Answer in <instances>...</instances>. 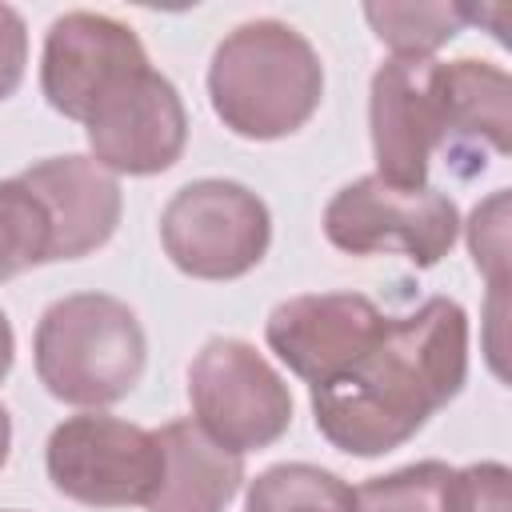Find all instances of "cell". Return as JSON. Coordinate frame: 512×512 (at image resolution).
Returning <instances> with one entry per match:
<instances>
[{
  "label": "cell",
  "instance_id": "obj_3",
  "mask_svg": "<svg viewBox=\"0 0 512 512\" xmlns=\"http://www.w3.org/2000/svg\"><path fill=\"white\" fill-rule=\"evenodd\" d=\"M32 364L48 396L76 408L124 400L148 364L140 316L108 292H72L44 308L32 336Z\"/></svg>",
  "mask_w": 512,
  "mask_h": 512
},
{
  "label": "cell",
  "instance_id": "obj_13",
  "mask_svg": "<svg viewBox=\"0 0 512 512\" xmlns=\"http://www.w3.org/2000/svg\"><path fill=\"white\" fill-rule=\"evenodd\" d=\"M444 96L448 136L440 152L456 176L484 172V148L496 156L512 152V80L500 64L472 56L444 64Z\"/></svg>",
  "mask_w": 512,
  "mask_h": 512
},
{
  "label": "cell",
  "instance_id": "obj_15",
  "mask_svg": "<svg viewBox=\"0 0 512 512\" xmlns=\"http://www.w3.org/2000/svg\"><path fill=\"white\" fill-rule=\"evenodd\" d=\"M468 472L444 460H416L356 488V512H468Z\"/></svg>",
  "mask_w": 512,
  "mask_h": 512
},
{
  "label": "cell",
  "instance_id": "obj_24",
  "mask_svg": "<svg viewBox=\"0 0 512 512\" xmlns=\"http://www.w3.org/2000/svg\"><path fill=\"white\" fill-rule=\"evenodd\" d=\"M8 512H16V508H8Z\"/></svg>",
  "mask_w": 512,
  "mask_h": 512
},
{
  "label": "cell",
  "instance_id": "obj_11",
  "mask_svg": "<svg viewBox=\"0 0 512 512\" xmlns=\"http://www.w3.org/2000/svg\"><path fill=\"white\" fill-rule=\"evenodd\" d=\"M384 320L364 292H308L268 312L264 340L276 360L312 388L344 372L380 336Z\"/></svg>",
  "mask_w": 512,
  "mask_h": 512
},
{
  "label": "cell",
  "instance_id": "obj_9",
  "mask_svg": "<svg viewBox=\"0 0 512 512\" xmlns=\"http://www.w3.org/2000/svg\"><path fill=\"white\" fill-rule=\"evenodd\" d=\"M144 68H152L148 52L128 24L104 12H64L44 36L40 92L52 112L88 124V116Z\"/></svg>",
  "mask_w": 512,
  "mask_h": 512
},
{
  "label": "cell",
  "instance_id": "obj_2",
  "mask_svg": "<svg viewBox=\"0 0 512 512\" xmlns=\"http://www.w3.org/2000/svg\"><path fill=\"white\" fill-rule=\"evenodd\" d=\"M208 100L228 132L280 140L300 132L324 100V64L304 32L284 20L232 28L208 64Z\"/></svg>",
  "mask_w": 512,
  "mask_h": 512
},
{
  "label": "cell",
  "instance_id": "obj_17",
  "mask_svg": "<svg viewBox=\"0 0 512 512\" xmlns=\"http://www.w3.org/2000/svg\"><path fill=\"white\" fill-rule=\"evenodd\" d=\"M364 20L372 24L376 40L392 48V56H432L436 48L456 40L468 24L464 4H428V0L364 4Z\"/></svg>",
  "mask_w": 512,
  "mask_h": 512
},
{
  "label": "cell",
  "instance_id": "obj_23",
  "mask_svg": "<svg viewBox=\"0 0 512 512\" xmlns=\"http://www.w3.org/2000/svg\"><path fill=\"white\" fill-rule=\"evenodd\" d=\"M8 452H12V416H8V408L0 404V468H4Z\"/></svg>",
  "mask_w": 512,
  "mask_h": 512
},
{
  "label": "cell",
  "instance_id": "obj_14",
  "mask_svg": "<svg viewBox=\"0 0 512 512\" xmlns=\"http://www.w3.org/2000/svg\"><path fill=\"white\" fill-rule=\"evenodd\" d=\"M164 476L148 512H224L244 484V456L216 444L196 420H172L156 432Z\"/></svg>",
  "mask_w": 512,
  "mask_h": 512
},
{
  "label": "cell",
  "instance_id": "obj_5",
  "mask_svg": "<svg viewBox=\"0 0 512 512\" xmlns=\"http://www.w3.org/2000/svg\"><path fill=\"white\" fill-rule=\"evenodd\" d=\"M160 244L192 280H240L272 244L268 204L240 180H192L160 212Z\"/></svg>",
  "mask_w": 512,
  "mask_h": 512
},
{
  "label": "cell",
  "instance_id": "obj_8",
  "mask_svg": "<svg viewBox=\"0 0 512 512\" xmlns=\"http://www.w3.org/2000/svg\"><path fill=\"white\" fill-rule=\"evenodd\" d=\"M372 160L384 184L424 188L432 156L448 136L444 64L436 56H392L368 84Z\"/></svg>",
  "mask_w": 512,
  "mask_h": 512
},
{
  "label": "cell",
  "instance_id": "obj_12",
  "mask_svg": "<svg viewBox=\"0 0 512 512\" xmlns=\"http://www.w3.org/2000/svg\"><path fill=\"white\" fill-rule=\"evenodd\" d=\"M44 208L52 228V260H80L104 248L120 224V184L92 156H48L16 176Z\"/></svg>",
  "mask_w": 512,
  "mask_h": 512
},
{
  "label": "cell",
  "instance_id": "obj_16",
  "mask_svg": "<svg viewBox=\"0 0 512 512\" xmlns=\"http://www.w3.org/2000/svg\"><path fill=\"white\" fill-rule=\"evenodd\" d=\"M244 512H356V488L320 464L288 460L248 480Z\"/></svg>",
  "mask_w": 512,
  "mask_h": 512
},
{
  "label": "cell",
  "instance_id": "obj_20",
  "mask_svg": "<svg viewBox=\"0 0 512 512\" xmlns=\"http://www.w3.org/2000/svg\"><path fill=\"white\" fill-rule=\"evenodd\" d=\"M28 68V24L12 4H0V104L20 88Z\"/></svg>",
  "mask_w": 512,
  "mask_h": 512
},
{
  "label": "cell",
  "instance_id": "obj_19",
  "mask_svg": "<svg viewBox=\"0 0 512 512\" xmlns=\"http://www.w3.org/2000/svg\"><path fill=\"white\" fill-rule=\"evenodd\" d=\"M468 248L476 268L492 284V300H504L508 284V188H496L468 216Z\"/></svg>",
  "mask_w": 512,
  "mask_h": 512
},
{
  "label": "cell",
  "instance_id": "obj_22",
  "mask_svg": "<svg viewBox=\"0 0 512 512\" xmlns=\"http://www.w3.org/2000/svg\"><path fill=\"white\" fill-rule=\"evenodd\" d=\"M12 360H16V336H12L8 316L0 312V384H4V376L12 372Z\"/></svg>",
  "mask_w": 512,
  "mask_h": 512
},
{
  "label": "cell",
  "instance_id": "obj_4",
  "mask_svg": "<svg viewBox=\"0 0 512 512\" xmlns=\"http://www.w3.org/2000/svg\"><path fill=\"white\" fill-rule=\"evenodd\" d=\"M44 468L60 496L88 508H148L164 476L156 432L108 412H80L52 428Z\"/></svg>",
  "mask_w": 512,
  "mask_h": 512
},
{
  "label": "cell",
  "instance_id": "obj_7",
  "mask_svg": "<svg viewBox=\"0 0 512 512\" xmlns=\"http://www.w3.org/2000/svg\"><path fill=\"white\" fill-rule=\"evenodd\" d=\"M196 424L228 452H260L292 428V392L284 376L248 340L212 336L188 368Z\"/></svg>",
  "mask_w": 512,
  "mask_h": 512
},
{
  "label": "cell",
  "instance_id": "obj_1",
  "mask_svg": "<svg viewBox=\"0 0 512 512\" xmlns=\"http://www.w3.org/2000/svg\"><path fill=\"white\" fill-rule=\"evenodd\" d=\"M468 380V312L428 296L388 316L380 336L332 380L312 384L316 432L348 456H384L408 444Z\"/></svg>",
  "mask_w": 512,
  "mask_h": 512
},
{
  "label": "cell",
  "instance_id": "obj_18",
  "mask_svg": "<svg viewBox=\"0 0 512 512\" xmlns=\"http://www.w3.org/2000/svg\"><path fill=\"white\" fill-rule=\"evenodd\" d=\"M52 264V228L40 200L12 176L0 180V280Z\"/></svg>",
  "mask_w": 512,
  "mask_h": 512
},
{
  "label": "cell",
  "instance_id": "obj_6",
  "mask_svg": "<svg viewBox=\"0 0 512 512\" xmlns=\"http://www.w3.org/2000/svg\"><path fill=\"white\" fill-rule=\"evenodd\" d=\"M324 236L348 256L400 252L408 264L432 268L452 252L460 212L456 200L432 184L392 188L380 176H360L328 200Z\"/></svg>",
  "mask_w": 512,
  "mask_h": 512
},
{
  "label": "cell",
  "instance_id": "obj_21",
  "mask_svg": "<svg viewBox=\"0 0 512 512\" xmlns=\"http://www.w3.org/2000/svg\"><path fill=\"white\" fill-rule=\"evenodd\" d=\"M468 512H512V472L500 460L468 464Z\"/></svg>",
  "mask_w": 512,
  "mask_h": 512
},
{
  "label": "cell",
  "instance_id": "obj_10",
  "mask_svg": "<svg viewBox=\"0 0 512 512\" xmlns=\"http://www.w3.org/2000/svg\"><path fill=\"white\" fill-rule=\"evenodd\" d=\"M92 160L112 176L168 172L188 144V112L168 76L144 68L124 80L84 124Z\"/></svg>",
  "mask_w": 512,
  "mask_h": 512
}]
</instances>
